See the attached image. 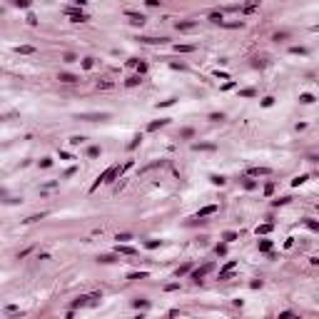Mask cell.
<instances>
[{"mask_svg": "<svg viewBox=\"0 0 319 319\" xmlns=\"http://www.w3.org/2000/svg\"><path fill=\"white\" fill-rule=\"evenodd\" d=\"M125 15H127L130 23H135V25H142V23H145V15H140V13H130V10H127Z\"/></svg>", "mask_w": 319, "mask_h": 319, "instance_id": "277c9868", "label": "cell"}, {"mask_svg": "<svg viewBox=\"0 0 319 319\" xmlns=\"http://www.w3.org/2000/svg\"><path fill=\"white\" fill-rule=\"evenodd\" d=\"M210 20H212V23H219V25H222V20H224V18H222V13H210Z\"/></svg>", "mask_w": 319, "mask_h": 319, "instance_id": "9c48e42d", "label": "cell"}, {"mask_svg": "<svg viewBox=\"0 0 319 319\" xmlns=\"http://www.w3.org/2000/svg\"><path fill=\"white\" fill-rule=\"evenodd\" d=\"M102 117H107L105 112L102 115H82V120H102Z\"/></svg>", "mask_w": 319, "mask_h": 319, "instance_id": "4fadbf2b", "label": "cell"}, {"mask_svg": "<svg viewBox=\"0 0 319 319\" xmlns=\"http://www.w3.org/2000/svg\"><path fill=\"white\" fill-rule=\"evenodd\" d=\"M259 249H262V252H269V249H272V242H269V239H262V242H259Z\"/></svg>", "mask_w": 319, "mask_h": 319, "instance_id": "30bf717a", "label": "cell"}, {"mask_svg": "<svg viewBox=\"0 0 319 319\" xmlns=\"http://www.w3.org/2000/svg\"><path fill=\"white\" fill-rule=\"evenodd\" d=\"M257 3H259V0H247V5H245V10H252V8L257 5Z\"/></svg>", "mask_w": 319, "mask_h": 319, "instance_id": "603a6c76", "label": "cell"}, {"mask_svg": "<svg viewBox=\"0 0 319 319\" xmlns=\"http://www.w3.org/2000/svg\"><path fill=\"white\" fill-rule=\"evenodd\" d=\"M85 142V137H70V145H82Z\"/></svg>", "mask_w": 319, "mask_h": 319, "instance_id": "7402d4cb", "label": "cell"}, {"mask_svg": "<svg viewBox=\"0 0 319 319\" xmlns=\"http://www.w3.org/2000/svg\"><path fill=\"white\" fill-rule=\"evenodd\" d=\"M187 272H190V264H182V267H179L175 274H177V277H182V274H187Z\"/></svg>", "mask_w": 319, "mask_h": 319, "instance_id": "5bb4252c", "label": "cell"}, {"mask_svg": "<svg viewBox=\"0 0 319 319\" xmlns=\"http://www.w3.org/2000/svg\"><path fill=\"white\" fill-rule=\"evenodd\" d=\"M299 100H302V102H304V105H309V102H314V97H312V95H302V97H299Z\"/></svg>", "mask_w": 319, "mask_h": 319, "instance_id": "d6986e66", "label": "cell"}, {"mask_svg": "<svg viewBox=\"0 0 319 319\" xmlns=\"http://www.w3.org/2000/svg\"><path fill=\"white\" fill-rule=\"evenodd\" d=\"M65 13L72 18V23H82V20H87V15H85V13H80V10H75V8H68Z\"/></svg>", "mask_w": 319, "mask_h": 319, "instance_id": "6da1fadb", "label": "cell"}, {"mask_svg": "<svg viewBox=\"0 0 319 319\" xmlns=\"http://www.w3.org/2000/svg\"><path fill=\"white\" fill-rule=\"evenodd\" d=\"M210 120H214V122H219V120H224V115H222V112H219V115L214 112V115H212V117H210Z\"/></svg>", "mask_w": 319, "mask_h": 319, "instance_id": "d4e9b609", "label": "cell"}, {"mask_svg": "<svg viewBox=\"0 0 319 319\" xmlns=\"http://www.w3.org/2000/svg\"><path fill=\"white\" fill-rule=\"evenodd\" d=\"M18 52H23V55H30V52H35V47H30V45H23V47H18Z\"/></svg>", "mask_w": 319, "mask_h": 319, "instance_id": "8fae6325", "label": "cell"}, {"mask_svg": "<svg viewBox=\"0 0 319 319\" xmlns=\"http://www.w3.org/2000/svg\"><path fill=\"white\" fill-rule=\"evenodd\" d=\"M249 175H267V170L264 167H254V170H249Z\"/></svg>", "mask_w": 319, "mask_h": 319, "instance_id": "2e32d148", "label": "cell"}, {"mask_svg": "<svg viewBox=\"0 0 319 319\" xmlns=\"http://www.w3.org/2000/svg\"><path fill=\"white\" fill-rule=\"evenodd\" d=\"M197 28V23H177V30H182V33H187V30H195Z\"/></svg>", "mask_w": 319, "mask_h": 319, "instance_id": "8992f818", "label": "cell"}, {"mask_svg": "<svg viewBox=\"0 0 319 319\" xmlns=\"http://www.w3.org/2000/svg\"><path fill=\"white\" fill-rule=\"evenodd\" d=\"M15 3H18L20 8H28V5H30V0H15Z\"/></svg>", "mask_w": 319, "mask_h": 319, "instance_id": "484cf974", "label": "cell"}, {"mask_svg": "<svg viewBox=\"0 0 319 319\" xmlns=\"http://www.w3.org/2000/svg\"><path fill=\"white\" fill-rule=\"evenodd\" d=\"M165 125H167V120H157V122H152L147 130H157V127H165Z\"/></svg>", "mask_w": 319, "mask_h": 319, "instance_id": "7c38bea8", "label": "cell"}, {"mask_svg": "<svg viewBox=\"0 0 319 319\" xmlns=\"http://www.w3.org/2000/svg\"><path fill=\"white\" fill-rule=\"evenodd\" d=\"M177 52H192V45H177Z\"/></svg>", "mask_w": 319, "mask_h": 319, "instance_id": "ac0fdd59", "label": "cell"}, {"mask_svg": "<svg viewBox=\"0 0 319 319\" xmlns=\"http://www.w3.org/2000/svg\"><path fill=\"white\" fill-rule=\"evenodd\" d=\"M58 80H60V82H75L77 77H75V75H70V72H60V77H58Z\"/></svg>", "mask_w": 319, "mask_h": 319, "instance_id": "52a82bcc", "label": "cell"}, {"mask_svg": "<svg viewBox=\"0 0 319 319\" xmlns=\"http://www.w3.org/2000/svg\"><path fill=\"white\" fill-rule=\"evenodd\" d=\"M117 239H120V242H130V239H132V234H127V232H122V234H117Z\"/></svg>", "mask_w": 319, "mask_h": 319, "instance_id": "e0dca14e", "label": "cell"}, {"mask_svg": "<svg viewBox=\"0 0 319 319\" xmlns=\"http://www.w3.org/2000/svg\"><path fill=\"white\" fill-rule=\"evenodd\" d=\"M224 239H227V242H234L237 234H234V232H224Z\"/></svg>", "mask_w": 319, "mask_h": 319, "instance_id": "ffe728a7", "label": "cell"}, {"mask_svg": "<svg viewBox=\"0 0 319 319\" xmlns=\"http://www.w3.org/2000/svg\"><path fill=\"white\" fill-rule=\"evenodd\" d=\"M214 212H217V205H210V207H205V210H200V212H197V217L202 219V217H207V214H214Z\"/></svg>", "mask_w": 319, "mask_h": 319, "instance_id": "5b68a950", "label": "cell"}, {"mask_svg": "<svg viewBox=\"0 0 319 319\" xmlns=\"http://www.w3.org/2000/svg\"><path fill=\"white\" fill-rule=\"evenodd\" d=\"M234 269H237V262H229V264H227V267L219 272V279H229V274H232Z\"/></svg>", "mask_w": 319, "mask_h": 319, "instance_id": "3957f363", "label": "cell"}, {"mask_svg": "<svg viewBox=\"0 0 319 319\" xmlns=\"http://www.w3.org/2000/svg\"><path fill=\"white\" fill-rule=\"evenodd\" d=\"M210 269H212V264H205V267L195 269V272H192V279H195V282H200V279H202V277H205V274H207Z\"/></svg>", "mask_w": 319, "mask_h": 319, "instance_id": "7a4b0ae2", "label": "cell"}, {"mask_svg": "<svg viewBox=\"0 0 319 319\" xmlns=\"http://www.w3.org/2000/svg\"><path fill=\"white\" fill-rule=\"evenodd\" d=\"M269 229H272V224H269V222H267V224H259V227H257V234H267Z\"/></svg>", "mask_w": 319, "mask_h": 319, "instance_id": "ba28073f", "label": "cell"}, {"mask_svg": "<svg viewBox=\"0 0 319 319\" xmlns=\"http://www.w3.org/2000/svg\"><path fill=\"white\" fill-rule=\"evenodd\" d=\"M117 252H122V254H135L132 247H120V245H117Z\"/></svg>", "mask_w": 319, "mask_h": 319, "instance_id": "9a60e30c", "label": "cell"}, {"mask_svg": "<svg viewBox=\"0 0 319 319\" xmlns=\"http://www.w3.org/2000/svg\"><path fill=\"white\" fill-rule=\"evenodd\" d=\"M214 182V184H224V177H219V175H212V177H210Z\"/></svg>", "mask_w": 319, "mask_h": 319, "instance_id": "44dd1931", "label": "cell"}, {"mask_svg": "<svg viewBox=\"0 0 319 319\" xmlns=\"http://www.w3.org/2000/svg\"><path fill=\"white\" fill-rule=\"evenodd\" d=\"M100 155V147H90V157H97Z\"/></svg>", "mask_w": 319, "mask_h": 319, "instance_id": "cb8c5ba5", "label": "cell"}]
</instances>
